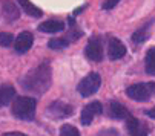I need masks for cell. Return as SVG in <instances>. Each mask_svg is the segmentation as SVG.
<instances>
[{
  "label": "cell",
  "mask_w": 155,
  "mask_h": 136,
  "mask_svg": "<svg viewBox=\"0 0 155 136\" xmlns=\"http://www.w3.org/2000/svg\"><path fill=\"white\" fill-rule=\"evenodd\" d=\"M21 86L25 90L34 93H45L51 86V69L49 66L40 64L38 67L32 69L23 80H21Z\"/></svg>",
  "instance_id": "cell-1"
},
{
  "label": "cell",
  "mask_w": 155,
  "mask_h": 136,
  "mask_svg": "<svg viewBox=\"0 0 155 136\" xmlns=\"http://www.w3.org/2000/svg\"><path fill=\"white\" fill-rule=\"evenodd\" d=\"M35 100L29 96H18L12 104V113L23 121H32L35 116Z\"/></svg>",
  "instance_id": "cell-2"
},
{
  "label": "cell",
  "mask_w": 155,
  "mask_h": 136,
  "mask_svg": "<svg viewBox=\"0 0 155 136\" xmlns=\"http://www.w3.org/2000/svg\"><path fill=\"white\" fill-rule=\"evenodd\" d=\"M155 93V83H138L126 89V95L135 101H147Z\"/></svg>",
  "instance_id": "cell-3"
},
{
  "label": "cell",
  "mask_w": 155,
  "mask_h": 136,
  "mask_svg": "<svg viewBox=\"0 0 155 136\" xmlns=\"http://www.w3.org/2000/svg\"><path fill=\"white\" fill-rule=\"evenodd\" d=\"M100 86H101V77L97 72H92L89 75H86L78 83L77 89H78V92H80L81 96H91L100 89Z\"/></svg>",
  "instance_id": "cell-4"
},
{
  "label": "cell",
  "mask_w": 155,
  "mask_h": 136,
  "mask_svg": "<svg viewBox=\"0 0 155 136\" xmlns=\"http://www.w3.org/2000/svg\"><path fill=\"white\" fill-rule=\"evenodd\" d=\"M84 54L91 61H95V63L101 61V58H103V44H101L100 38L94 37V38H91L89 41H87Z\"/></svg>",
  "instance_id": "cell-5"
},
{
  "label": "cell",
  "mask_w": 155,
  "mask_h": 136,
  "mask_svg": "<svg viewBox=\"0 0 155 136\" xmlns=\"http://www.w3.org/2000/svg\"><path fill=\"white\" fill-rule=\"evenodd\" d=\"M72 112H74L72 106L66 104L63 101H55L48 107V113L52 118H68L72 115Z\"/></svg>",
  "instance_id": "cell-6"
},
{
  "label": "cell",
  "mask_w": 155,
  "mask_h": 136,
  "mask_svg": "<svg viewBox=\"0 0 155 136\" xmlns=\"http://www.w3.org/2000/svg\"><path fill=\"white\" fill-rule=\"evenodd\" d=\"M101 112H103L101 103L94 101V103H91V104H87V106L83 109V112H81V124H83V125H89V124L94 121V118H95L97 115H100Z\"/></svg>",
  "instance_id": "cell-7"
},
{
  "label": "cell",
  "mask_w": 155,
  "mask_h": 136,
  "mask_svg": "<svg viewBox=\"0 0 155 136\" xmlns=\"http://www.w3.org/2000/svg\"><path fill=\"white\" fill-rule=\"evenodd\" d=\"M32 43H34V37L29 31H23V32H20L15 38V52L17 54H26L31 46H32Z\"/></svg>",
  "instance_id": "cell-8"
},
{
  "label": "cell",
  "mask_w": 155,
  "mask_h": 136,
  "mask_svg": "<svg viewBox=\"0 0 155 136\" xmlns=\"http://www.w3.org/2000/svg\"><path fill=\"white\" fill-rule=\"evenodd\" d=\"M107 55H109V58L112 61L120 60V58H123L126 55V46L118 38H110L109 44H107Z\"/></svg>",
  "instance_id": "cell-9"
},
{
  "label": "cell",
  "mask_w": 155,
  "mask_h": 136,
  "mask_svg": "<svg viewBox=\"0 0 155 136\" xmlns=\"http://www.w3.org/2000/svg\"><path fill=\"white\" fill-rule=\"evenodd\" d=\"M126 127H127V131L130 133V136H147V127L137 118L129 116Z\"/></svg>",
  "instance_id": "cell-10"
},
{
  "label": "cell",
  "mask_w": 155,
  "mask_h": 136,
  "mask_svg": "<svg viewBox=\"0 0 155 136\" xmlns=\"http://www.w3.org/2000/svg\"><path fill=\"white\" fill-rule=\"evenodd\" d=\"M2 9H3V17L8 21H15L20 17V11L12 0H3L2 2Z\"/></svg>",
  "instance_id": "cell-11"
},
{
  "label": "cell",
  "mask_w": 155,
  "mask_h": 136,
  "mask_svg": "<svg viewBox=\"0 0 155 136\" xmlns=\"http://www.w3.org/2000/svg\"><path fill=\"white\" fill-rule=\"evenodd\" d=\"M63 29H64V23L61 20H48V21H43L38 26L40 32H46V34H57Z\"/></svg>",
  "instance_id": "cell-12"
},
{
  "label": "cell",
  "mask_w": 155,
  "mask_h": 136,
  "mask_svg": "<svg viewBox=\"0 0 155 136\" xmlns=\"http://www.w3.org/2000/svg\"><path fill=\"white\" fill-rule=\"evenodd\" d=\"M109 112H110V116L115 118V119H126V118H129V110L123 104H120L117 101H112L109 104Z\"/></svg>",
  "instance_id": "cell-13"
},
{
  "label": "cell",
  "mask_w": 155,
  "mask_h": 136,
  "mask_svg": "<svg viewBox=\"0 0 155 136\" xmlns=\"http://www.w3.org/2000/svg\"><path fill=\"white\" fill-rule=\"evenodd\" d=\"M15 96V89L9 84L6 86H0V106H6L11 103V100H14Z\"/></svg>",
  "instance_id": "cell-14"
},
{
  "label": "cell",
  "mask_w": 155,
  "mask_h": 136,
  "mask_svg": "<svg viewBox=\"0 0 155 136\" xmlns=\"http://www.w3.org/2000/svg\"><path fill=\"white\" fill-rule=\"evenodd\" d=\"M17 3H18L21 8H23V11H25L28 15H31V17L38 18V17L43 15V11H41L40 8H37L35 5H32L29 0H17Z\"/></svg>",
  "instance_id": "cell-15"
},
{
  "label": "cell",
  "mask_w": 155,
  "mask_h": 136,
  "mask_svg": "<svg viewBox=\"0 0 155 136\" xmlns=\"http://www.w3.org/2000/svg\"><path fill=\"white\" fill-rule=\"evenodd\" d=\"M144 69L149 75L155 77V48H150L144 58Z\"/></svg>",
  "instance_id": "cell-16"
},
{
  "label": "cell",
  "mask_w": 155,
  "mask_h": 136,
  "mask_svg": "<svg viewBox=\"0 0 155 136\" xmlns=\"http://www.w3.org/2000/svg\"><path fill=\"white\" fill-rule=\"evenodd\" d=\"M149 25H146V26H143L141 29H138L137 32H134V35H132V41H134L135 44H138V43H144L147 38H149Z\"/></svg>",
  "instance_id": "cell-17"
},
{
  "label": "cell",
  "mask_w": 155,
  "mask_h": 136,
  "mask_svg": "<svg viewBox=\"0 0 155 136\" xmlns=\"http://www.w3.org/2000/svg\"><path fill=\"white\" fill-rule=\"evenodd\" d=\"M48 46L51 49H54V51H61V49L69 46V40L66 38V37L64 38H52V40H49Z\"/></svg>",
  "instance_id": "cell-18"
},
{
  "label": "cell",
  "mask_w": 155,
  "mask_h": 136,
  "mask_svg": "<svg viewBox=\"0 0 155 136\" xmlns=\"http://www.w3.org/2000/svg\"><path fill=\"white\" fill-rule=\"evenodd\" d=\"M60 136H80V131H78L74 125L64 124V125L60 128Z\"/></svg>",
  "instance_id": "cell-19"
},
{
  "label": "cell",
  "mask_w": 155,
  "mask_h": 136,
  "mask_svg": "<svg viewBox=\"0 0 155 136\" xmlns=\"http://www.w3.org/2000/svg\"><path fill=\"white\" fill-rule=\"evenodd\" d=\"M12 40H14L12 34H9V32H0V46L8 48L9 44L12 43Z\"/></svg>",
  "instance_id": "cell-20"
},
{
  "label": "cell",
  "mask_w": 155,
  "mask_h": 136,
  "mask_svg": "<svg viewBox=\"0 0 155 136\" xmlns=\"http://www.w3.org/2000/svg\"><path fill=\"white\" fill-rule=\"evenodd\" d=\"M118 2H120V0H106V2L103 3V9H112Z\"/></svg>",
  "instance_id": "cell-21"
},
{
  "label": "cell",
  "mask_w": 155,
  "mask_h": 136,
  "mask_svg": "<svg viewBox=\"0 0 155 136\" xmlns=\"http://www.w3.org/2000/svg\"><path fill=\"white\" fill-rule=\"evenodd\" d=\"M2 136H26V134L20 133V131H9V133H3Z\"/></svg>",
  "instance_id": "cell-22"
},
{
  "label": "cell",
  "mask_w": 155,
  "mask_h": 136,
  "mask_svg": "<svg viewBox=\"0 0 155 136\" xmlns=\"http://www.w3.org/2000/svg\"><path fill=\"white\" fill-rule=\"evenodd\" d=\"M146 115H147L149 118H152V119H155V107H152L150 110H147V112H146Z\"/></svg>",
  "instance_id": "cell-23"
}]
</instances>
